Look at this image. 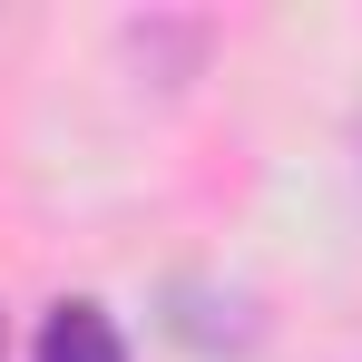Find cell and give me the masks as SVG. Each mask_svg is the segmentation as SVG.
Returning a JSON list of instances; mask_svg holds the SVG:
<instances>
[{
    "mask_svg": "<svg viewBox=\"0 0 362 362\" xmlns=\"http://www.w3.org/2000/svg\"><path fill=\"white\" fill-rule=\"evenodd\" d=\"M40 362H127L118 323H108V303H88V294L49 303V323H40Z\"/></svg>",
    "mask_w": 362,
    "mask_h": 362,
    "instance_id": "cell-1",
    "label": "cell"
}]
</instances>
